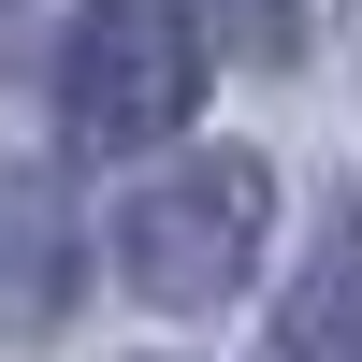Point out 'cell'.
<instances>
[{"label":"cell","mask_w":362,"mask_h":362,"mask_svg":"<svg viewBox=\"0 0 362 362\" xmlns=\"http://www.w3.org/2000/svg\"><path fill=\"white\" fill-rule=\"evenodd\" d=\"M73 305V189L44 160H0V334H58Z\"/></svg>","instance_id":"obj_3"},{"label":"cell","mask_w":362,"mask_h":362,"mask_svg":"<svg viewBox=\"0 0 362 362\" xmlns=\"http://www.w3.org/2000/svg\"><path fill=\"white\" fill-rule=\"evenodd\" d=\"M261 362H362V189L319 203V247H305V276L276 290V348Z\"/></svg>","instance_id":"obj_4"},{"label":"cell","mask_w":362,"mask_h":362,"mask_svg":"<svg viewBox=\"0 0 362 362\" xmlns=\"http://www.w3.org/2000/svg\"><path fill=\"white\" fill-rule=\"evenodd\" d=\"M29 44H44V0H0V73H29Z\"/></svg>","instance_id":"obj_6"},{"label":"cell","mask_w":362,"mask_h":362,"mask_svg":"<svg viewBox=\"0 0 362 362\" xmlns=\"http://www.w3.org/2000/svg\"><path fill=\"white\" fill-rule=\"evenodd\" d=\"M203 102V44L160 15V0H87L58 29V131L87 160H131V145H174Z\"/></svg>","instance_id":"obj_2"},{"label":"cell","mask_w":362,"mask_h":362,"mask_svg":"<svg viewBox=\"0 0 362 362\" xmlns=\"http://www.w3.org/2000/svg\"><path fill=\"white\" fill-rule=\"evenodd\" d=\"M160 15L189 29V44H218V58H261V73L305 58V0H160Z\"/></svg>","instance_id":"obj_5"},{"label":"cell","mask_w":362,"mask_h":362,"mask_svg":"<svg viewBox=\"0 0 362 362\" xmlns=\"http://www.w3.org/2000/svg\"><path fill=\"white\" fill-rule=\"evenodd\" d=\"M261 218H276V160L218 145V160H174V174H145V189H131L116 261H131V290H145L160 319H203L218 290H247Z\"/></svg>","instance_id":"obj_1"}]
</instances>
